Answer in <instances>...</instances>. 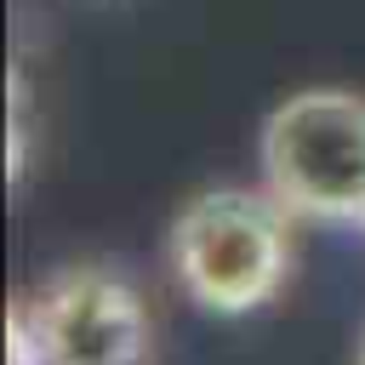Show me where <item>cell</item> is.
<instances>
[{
	"instance_id": "cell-5",
	"label": "cell",
	"mask_w": 365,
	"mask_h": 365,
	"mask_svg": "<svg viewBox=\"0 0 365 365\" xmlns=\"http://www.w3.org/2000/svg\"><path fill=\"white\" fill-rule=\"evenodd\" d=\"M359 365H365V348H359Z\"/></svg>"
},
{
	"instance_id": "cell-3",
	"label": "cell",
	"mask_w": 365,
	"mask_h": 365,
	"mask_svg": "<svg viewBox=\"0 0 365 365\" xmlns=\"http://www.w3.org/2000/svg\"><path fill=\"white\" fill-rule=\"evenodd\" d=\"M11 314L23 319L40 365H143L148 354V308L137 285L97 262L51 274Z\"/></svg>"
},
{
	"instance_id": "cell-4",
	"label": "cell",
	"mask_w": 365,
	"mask_h": 365,
	"mask_svg": "<svg viewBox=\"0 0 365 365\" xmlns=\"http://www.w3.org/2000/svg\"><path fill=\"white\" fill-rule=\"evenodd\" d=\"M23 74H11V182L23 177V148H29V137H23Z\"/></svg>"
},
{
	"instance_id": "cell-2",
	"label": "cell",
	"mask_w": 365,
	"mask_h": 365,
	"mask_svg": "<svg viewBox=\"0 0 365 365\" xmlns=\"http://www.w3.org/2000/svg\"><path fill=\"white\" fill-rule=\"evenodd\" d=\"M262 188L314 222L365 228V97L308 86L262 120Z\"/></svg>"
},
{
	"instance_id": "cell-1",
	"label": "cell",
	"mask_w": 365,
	"mask_h": 365,
	"mask_svg": "<svg viewBox=\"0 0 365 365\" xmlns=\"http://www.w3.org/2000/svg\"><path fill=\"white\" fill-rule=\"evenodd\" d=\"M171 268L211 314H251L291 274V211L262 188H205L171 222Z\"/></svg>"
}]
</instances>
